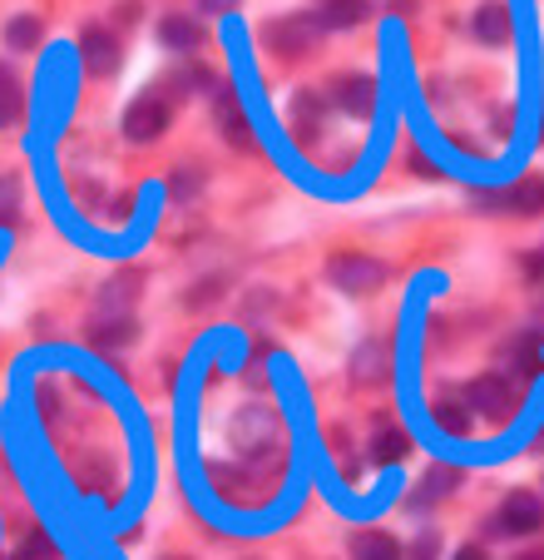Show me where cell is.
Returning a JSON list of instances; mask_svg holds the SVG:
<instances>
[{
	"label": "cell",
	"mask_w": 544,
	"mask_h": 560,
	"mask_svg": "<svg viewBox=\"0 0 544 560\" xmlns=\"http://www.w3.org/2000/svg\"><path fill=\"white\" fill-rule=\"evenodd\" d=\"M322 15H283V21H268L262 25V40H268L272 55H283V60H297L307 55L317 40H322Z\"/></svg>",
	"instance_id": "1"
},
{
	"label": "cell",
	"mask_w": 544,
	"mask_h": 560,
	"mask_svg": "<svg viewBox=\"0 0 544 560\" xmlns=\"http://www.w3.org/2000/svg\"><path fill=\"white\" fill-rule=\"evenodd\" d=\"M465 402H471V412L490 417V422H510L515 407H520V387L505 382L500 372H485V377H475L471 387H465Z\"/></svg>",
	"instance_id": "2"
},
{
	"label": "cell",
	"mask_w": 544,
	"mask_h": 560,
	"mask_svg": "<svg viewBox=\"0 0 544 560\" xmlns=\"http://www.w3.org/2000/svg\"><path fill=\"white\" fill-rule=\"evenodd\" d=\"M327 278H332L342 293H377L381 283H387V268L377 264L371 254H336L332 264H327Z\"/></svg>",
	"instance_id": "3"
},
{
	"label": "cell",
	"mask_w": 544,
	"mask_h": 560,
	"mask_svg": "<svg viewBox=\"0 0 544 560\" xmlns=\"http://www.w3.org/2000/svg\"><path fill=\"white\" fill-rule=\"evenodd\" d=\"M168 119H174V105H168L158 90H149V95H139L134 105L125 109V135L134 139V144H154L168 129Z\"/></svg>",
	"instance_id": "4"
},
{
	"label": "cell",
	"mask_w": 544,
	"mask_h": 560,
	"mask_svg": "<svg viewBox=\"0 0 544 560\" xmlns=\"http://www.w3.org/2000/svg\"><path fill=\"white\" fill-rule=\"evenodd\" d=\"M80 60H84V70L95 74V80H109V74L119 70L115 31H105V25H84V31H80Z\"/></svg>",
	"instance_id": "5"
},
{
	"label": "cell",
	"mask_w": 544,
	"mask_h": 560,
	"mask_svg": "<svg viewBox=\"0 0 544 560\" xmlns=\"http://www.w3.org/2000/svg\"><path fill=\"white\" fill-rule=\"evenodd\" d=\"M544 526V501L534 491H510L500 506V530L505 536H534Z\"/></svg>",
	"instance_id": "6"
},
{
	"label": "cell",
	"mask_w": 544,
	"mask_h": 560,
	"mask_svg": "<svg viewBox=\"0 0 544 560\" xmlns=\"http://www.w3.org/2000/svg\"><path fill=\"white\" fill-rule=\"evenodd\" d=\"M481 209H505V213H544V174H530L505 194H481Z\"/></svg>",
	"instance_id": "7"
},
{
	"label": "cell",
	"mask_w": 544,
	"mask_h": 560,
	"mask_svg": "<svg viewBox=\"0 0 544 560\" xmlns=\"http://www.w3.org/2000/svg\"><path fill=\"white\" fill-rule=\"evenodd\" d=\"M332 100L346 109V115L367 119L371 109H377V80H371V74H336Z\"/></svg>",
	"instance_id": "8"
},
{
	"label": "cell",
	"mask_w": 544,
	"mask_h": 560,
	"mask_svg": "<svg viewBox=\"0 0 544 560\" xmlns=\"http://www.w3.org/2000/svg\"><path fill=\"white\" fill-rule=\"evenodd\" d=\"M144 283L139 273H125V278H109L105 288H99V317H129V307H134V288Z\"/></svg>",
	"instance_id": "9"
},
{
	"label": "cell",
	"mask_w": 544,
	"mask_h": 560,
	"mask_svg": "<svg viewBox=\"0 0 544 560\" xmlns=\"http://www.w3.org/2000/svg\"><path fill=\"white\" fill-rule=\"evenodd\" d=\"M139 323L134 317H99L95 328H90V342H95L99 352H125L129 342H134Z\"/></svg>",
	"instance_id": "10"
},
{
	"label": "cell",
	"mask_w": 544,
	"mask_h": 560,
	"mask_svg": "<svg viewBox=\"0 0 544 560\" xmlns=\"http://www.w3.org/2000/svg\"><path fill=\"white\" fill-rule=\"evenodd\" d=\"M158 40H164L168 50H199L203 25L193 21V15H164V21H158Z\"/></svg>",
	"instance_id": "11"
},
{
	"label": "cell",
	"mask_w": 544,
	"mask_h": 560,
	"mask_svg": "<svg viewBox=\"0 0 544 560\" xmlns=\"http://www.w3.org/2000/svg\"><path fill=\"white\" fill-rule=\"evenodd\" d=\"M218 125H223V135H228V144L233 149H252V129H248V115L238 109V100L228 95V90H218Z\"/></svg>",
	"instance_id": "12"
},
{
	"label": "cell",
	"mask_w": 544,
	"mask_h": 560,
	"mask_svg": "<svg viewBox=\"0 0 544 560\" xmlns=\"http://www.w3.org/2000/svg\"><path fill=\"white\" fill-rule=\"evenodd\" d=\"M510 31H515V21H510V5H481L475 11V35H481L485 45H505L510 40Z\"/></svg>",
	"instance_id": "13"
},
{
	"label": "cell",
	"mask_w": 544,
	"mask_h": 560,
	"mask_svg": "<svg viewBox=\"0 0 544 560\" xmlns=\"http://www.w3.org/2000/svg\"><path fill=\"white\" fill-rule=\"evenodd\" d=\"M430 417H436V427L450 436L471 432V402H465V397H440V402L430 407Z\"/></svg>",
	"instance_id": "14"
},
{
	"label": "cell",
	"mask_w": 544,
	"mask_h": 560,
	"mask_svg": "<svg viewBox=\"0 0 544 560\" xmlns=\"http://www.w3.org/2000/svg\"><path fill=\"white\" fill-rule=\"evenodd\" d=\"M387 368H391V358H387L381 342H362V348H356V358H352V377L356 382H381L387 377Z\"/></svg>",
	"instance_id": "15"
},
{
	"label": "cell",
	"mask_w": 544,
	"mask_h": 560,
	"mask_svg": "<svg viewBox=\"0 0 544 560\" xmlns=\"http://www.w3.org/2000/svg\"><path fill=\"white\" fill-rule=\"evenodd\" d=\"M406 452H411V436L401 432V427H381V432L371 436V462L377 466H397Z\"/></svg>",
	"instance_id": "16"
},
{
	"label": "cell",
	"mask_w": 544,
	"mask_h": 560,
	"mask_svg": "<svg viewBox=\"0 0 544 560\" xmlns=\"http://www.w3.org/2000/svg\"><path fill=\"white\" fill-rule=\"evenodd\" d=\"M40 35H45V21L40 15H11V21H5V45H11V50H35V45H40Z\"/></svg>",
	"instance_id": "17"
},
{
	"label": "cell",
	"mask_w": 544,
	"mask_h": 560,
	"mask_svg": "<svg viewBox=\"0 0 544 560\" xmlns=\"http://www.w3.org/2000/svg\"><path fill=\"white\" fill-rule=\"evenodd\" d=\"M367 21V0H327L322 5V25L327 31H352Z\"/></svg>",
	"instance_id": "18"
},
{
	"label": "cell",
	"mask_w": 544,
	"mask_h": 560,
	"mask_svg": "<svg viewBox=\"0 0 544 560\" xmlns=\"http://www.w3.org/2000/svg\"><path fill=\"white\" fill-rule=\"evenodd\" d=\"M352 560H401V546L391 536H381V530H362L352 540Z\"/></svg>",
	"instance_id": "19"
},
{
	"label": "cell",
	"mask_w": 544,
	"mask_h": 560,
	"mask_svg": "<svg viewBox=\"0 0 544 560\" xmlns=\"http://www.w3.org/2000/svg\"><path fill=\"white\" fill-rule=\"evenodd\" d=\"M317 125H322V100H317L312 90H303V95L293 100V129H297V139H312Z\"/></svg>",
	"instance_id": "20"
},
{
	"label": "cell",
	"mask_w": 544,
	"mask_h": 560,
	"mask_svg": "<svg viewBox=\"0 0 544 560\" xmlns=\"http://www.w3.org/2000/svg\"><path fill=\"white\" fill-rule=\"evenodd\" d=\"M505 362L515 368V377H530V372L540 368V332H524V338H515L510 352H505Z\"/></svg>",
	"instance_id": "21"
},
{
	"label": "cell",
	"mask_w": 544,
	"mask_h": 560,
	"mask_svg": "<svg viewBox=\"0 0 544 560\" xmlns=\"http://www.w3.org/2000/svg\"><path fill=\"white\" fill-rule=\"evenodd\" d=\"M25 109V95H21V80H15L5 65H0V125H15Z\"/></svg>",
	"instance_id": "22"
},
{
	"label": "cell",
	"mask_w": 544,
	"mask_h": 560,
	"mask_svg": "<svg viewBox=\"0 0 544 560\" xmlns=\"http://www.w3.org/2000/svg\"><path fill=\"white\" fill-rule=\"evenodd\" d=\"M456 487H461V471H456V466H430L426 481H421V501H440Z\"/></svg>",
	"instance_id": "23"
},
{
	"label": "cell",
	"mask_w": 544,
	"mask_h": 560,
	"mask_svg": "<svg viewBox=\"0 0 544 560\" xmlns=\"http://www.w3.org/2000/svg\"><path fill=\"white\" fill-rule=\"evenodd\" d=\"M15 219H21V179L5 174L0 179V223H15Z\"/></svg>",
	"instance_id": "24"
},
{
	"label": "cell",
	"mask_w": 544,
	"mask_h": 560,
	"mask_svg": "<svg viewBox=\"0 0 544 560\" xmlns=\"http://www.w3.org/2000/svg\"><path fill=\"white\" fill-rule=\"evenodd\" d=\"M199 174L193 170H174V179H168V189H174V199H193V194H199Z\"/></svg>",
	"instance_id": "25"
},
{
	"label": "cell",
	"mask_w": 544,
	"mask_h": 560,
	"mask_svg": "<svg viewBox=\"0 0 544 560\" xmlns=\"http://www.w3.org/2000/svg\"><path fill=\"white\" fill-rule=\"evenodd\" d=\"M50 556H55V546H50V540H45V536H31V546H25L15 560H50Z\"/></svg>",
	"instance_id": "26"
},
{
	"label": "cell",
	"mask_w": 544,
	"mask_h": 560,
	"mask_svg": "<svg viewBox=\"0 0 544 560\" xmlns=\"http://www.w3.org/2000/svg\"><path fill=\"white\" fill-rule=\"evenodd\" d=\"M411 560H436V536H421L416 546H411Z\"/></svg>",
	"instance_id": "27"
},
{
	"label": "cell",
	"mask_w": 544,
	"mask_h": 560,
	"mask_svg": "<svg viewBox=\"0 0 544 560\" xmlns=\"http://www.w3.org/2000/svg\"><path fill=\"white\" fill-rule=\"evenodd\" d=\"M199 5H203V15H223V11H233L238 0H199Z\"/></svg>",
	"instance_id": "28"
},
{
	"label": "cell",
	"mask_w": 544,
	"mask_h": 560,
	"mask_svg": "<svg viewBox=\"0 0 544 560\" xmlns=\"http://www.w3.org/2000/svg\"><path fill=\"white\" fill-rule=\"evenodd\" d=\"M456 560H485V550L481 546H465V550H456Z\"/></svg>",
	"instance_id": "29"
},
{
	"label": "cell",
	"mask_w": 544,
	"mask_h": 560,
	"mask_svg": "<svg viewBox=\"0 0 544 560\" xmlns=\"http://www.w3.org/2000/svg\"><path fill=\"white\" fill-rule=\"evenodd\" d=\"M520 560H544V556H520Z\"/></svg>",
	"instance_id": "30"
}]
</instances>
